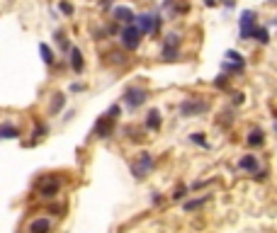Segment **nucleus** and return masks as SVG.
Masks as SVG:
<instances>
[{"label":"nucleus","mask_w":277,"mask_h":233,"mask_svg":"<svg viewBox=\"0 0 277 233\" xmlns=\"http://www.w3.org/2000/svg\"><path fill=\"white\" fill-rule=\"evenodd\" d=\"M61 187H63V180L58 175H44V178L37 180V197L42 199H54L61 194Z\"/></svg>","instance_id":"1"},{"label":"nucleus","mask_w":277,"mask_h":233,"mask_svg":"<svg viewBox=\"0 0 277 233\" xmlns=\"http://www.w3.org/2000/svg\"><path fill=\"white\" fill-rule=\"evenodd\" d=\"M146 100H149V90H146V88H141V85H131V88H126L124 95H122V102H124V107L129 112L144 107V105H146Z\"/></svg>","instance_id":"2"},{"label":"nucleus","mask_w":277,"mask_h":233,"mask_svg":"<svg viewBox=\"0 0 277 233\" xmlns=\"http://www.w3.org/2000/svg\"><path fill=\"white\" fill-rule=\"evenodd\" d=\"M207 110H209V102L207 100H202V97H185L180 102V107H178L180 117H185V119L199 117V114H204Z\"/></svg>","instance_id":"3"},{"label":"nucleus","mask_w":277,"mask_h":233,"mask_svg":"<svg viewBox=\"0 0 277 233\" xmlns=\"http://www.w3.org/2000/svg\"><path fill=\"white\" fill-rule=\"evenodd\" d=\"M161 13H141L136 15V25L141 34H158L161 32Z\"/></svg>","instance_id":"4"},{"label":"nucleus","mask_w":277,"mask_h":233,"mask_svg":"<svg viewBox=\"0 0 277 233\" xmlns=\"http://www.w3.org/2000/svg\"><path fill=\"white\" fill-rule=\"evenodd\" d=\"M153 165H156V161H153V156L149 151H141L136 156V161L131 163V175H134V180H146V175L153 170Z\"/></svg>","instance_id":"5"},{"label":"nucleus","mask_w":277,"mask_h":233,"mask_svg":"<svg viewBox=\"0 0 277 233\" xmlns=\"http://www.w3.org/2000/svg\"><path fill=\"white\" fill-rule=\"evenodd\" d=\"M180 44H182V39L178 32L166 34L163 49H161V58H163V61H178V58H180Z\"/></svg>","instance_id":"6"},{"label":"nucleus","mask_w":277,"mask_h":233,"mask_svg":"<svg viewBox=\"0 0 277 233\" xmlns=\"http://www.w3.org/2000/svg\"><path fill=\"white\" fill-rule=\"evenodd\" d=\"M141 32H138L136 25H126V27H122V32H119V44H122V49L124 51H136L138 46H141Z\"/></svg>","instance_id":"7"},{"label":"nucleus","mask_w":277,"mask_h":233,"mask_svg":"<svg viewBox=\"0 0 277 233\" xmlns=\"http://www.w3.org/2000/svg\"><path fill=\"white\" fill-rule=\"evenodd\" d=\"M255 29H258L255 10H241V17H238V37L241 39H253Z\"/></svg>","instance_id":"8"},{"label":"nucleus","mask_w":277,"mask_h":233,"mask_svg":"<svg viewBox=\"0 0 277 233\" xmlns=\"http://www.w3.org/2000/svg\"><path fill=\"white\" fill-rule=\"evenodd\" d=\"M112 22H117L119 27H126V25H134L136 22V15L126 5H114L112 8Z\"/></svg>","instance_id":"9"},{"label":"nucleus","mask_w":277,"mask_h":233,"mask_svg":"<svg viewBox=\"0 0 277 233\" xmlns=\"http://www.w3.org/2000/svg\"><path fill=\"white\" fill-rule=\"evenodd\" d=\"M112 131H114V122L107 119L105 114H102V117H97L95 124H93V136H95V138H110Z\"/></svg>","instance_id":"10"},{"label":"nucleus","mask_w":277,"mask_h":233,"mask_svg":"<svg viewBox=\"0 0 277 233\" xmlns=\"http://www.w3.org/2000/svg\"><path fill=\"white\" fill-rule=\"evenodd\" d=\"M54 231V221L49 216H37V219L29 221L27 233H51Z\"/></svg>","instance_id":"11"},{"label":"nucleus","mask_w":277,"mask_h":233,"mask_svg":"<svg viewBox=\"0 0 277 233\" xmlns=\"http://www.w3.org/2000/svg\"><path fill=\"white\" fill-rule=\"evenodd\" d=\"M68 66L73 68V73H83L85 70V58H83V51L78 49V46H71V51H68Z\"/></svg>","instance_id":"12"},{"label":"nucleus","mask_w":277,"mask_h":233,"mask_svg":"<svg viewBox=\"0 0 277 233\" xmlns=\"http://www.w3.org/2000/svg\"><path fill=\"white\" fill-rule=\"evenodd\" d=\"M22 136V131H20V126L13 122H3L0 124V141H13V138H20Z\"/></svg>","instance_id":"13"},{"label":"nucleus","mask_w":277,"mask_h":233,"mask_svg":"<svg viewBox=\"0 0 277 233\" xmlns=\"http://www.w3.org/2000/svg\"><path fill=\"white\" fill-rule=\"evenodd\" d=\"M238 170H246V173H258L260 163H258V156H241L238 158Z\"/></svg>","instance_id":"14"},{"label":"nucleus","mask_w":277,"mask_h":233,"mask_svg":"<svg viewBox=\"0 0 277 233\" xmlns=\"http://www.w3.org/2000/svg\"><path fill=\"white\" fill-rule=\"evenodd\" d=\"M161 124H163V117H161V112L158 110H151L146 114V119H144V126H146L149 131H158Z\"/></svg>","instance_id":"15"},{"label":"nucleus","mask_w":277,"mask_h":233,"mask_svg":"<svg viewBox=\"0 0 277 233\" xmlns=\"http://www.w3.org/2000/svg\"><path fill=\"white\" fill-rule=\"evenodd\" d=\"M209 202V194H204V197H194V199H185L182 202V211H197V209H202V206Z\"/></svg>","instance_id":"16"},{"label":"nucleus","mask_w":277,"mask_h":233,"mask_svg":"<svg viewBox=\"0 0 277 233\" xmlns=\"http://www.w3.org/2000/svg\"><path fill=\"white\" fill-rule=\"evenodd\" d=\"M246 143H248L250 148L263 146V143H265V131H263V129H258V126H255V129H250V134L246 136Z\"/></svg>","instance_id":"17"},{"label":"nucleus","mask_w":277,"mask_h":233,"mask_svg":"<svg viewBox=\"0 0 277 233\" xmlns=\"http://www.w3.org/2000/svg\"><path fill=\"white\" fill-rule=\"evenodd\" d=\"M54 41H56V49H58V51H63V54H68L71 51V41H68V37H66L63 29H56L54 32Z\"/></svg>","instance_id":"18"},{"label":"nucleus","mask_w":277,"mask_h":233,"mask_svg":"<svg viewBox=\"0 0 277 233\" xmlns=\"http://www.w3.org/2000/svg\"><path fill=\"white\" fill-rule=\"evenodd\" d=\"M66 100H68V97L63 95V93H54V97H51V107H49L51 114H58V112L63 110V107H66Z\"/></svg>","instance_id":"19"},{"label":"nucleus","mask_w":277,"mask_h":233,"mask_svg":"<svg viewBox=\"0 0 277 233\" xmlns=\"http://www.w3.org/2000/svg\"><path fill=\"white\" fill-rule=\"evenodd\" d=\"M46 134H49V126H46V124H37V126H34V131H32V141H29L27 146H34V143H37V141H42Z\"/></svg>","instance_id":"20"},{"label":"nucleus","mask_w":277,"mask_h":233,"mask_svg":"<svg viewBox=\"0 0 277 233\" xmlns=\"http://www.w3.org/2000/svg\"><path fill=\"white\" fill-rule=\"evenodd\" d=\"M224 61H231L236 66H243V68H246V58H243V54H238L236 49H229V51L224 54Z\"/></svg>","instance_id":"21"},{"label":"nucleus","mask_w":277,"mask_h":233,"mask_svg":"<svg viewBox=\"0 0 277 233\" xmlns=\"http://www.w3.org/2000/svg\"><path fill=\"white\" fill-rule=\"evenodd\" d=\"M39 54H42V61L46 66H54V51H51V46L49 44H39Z\"/></svg>","instance_id":"22"},{"label":"nucleus","mask_w":277,"mask_h":233,"mask_svg":"<svg viewBox=\"0 0 277 233\" xmlns=\"http://www.w3.org/2000/svg\"><path fill=\"white\" fill-rule=\"evenodd\" d=\"M187 192H190V187H187V185H178V187L173 190V194H170V199H173V202H180V199L187 197Z\"/></svg>","instance_id":"23"},{"label":"nucleus","mask_w":277,"mask_h":233,"mask_svg":"<svg viewBox=\"0 0 277 233\" xmlns=\"http://www.w3.org/2000/svg\"><path fill=\"white\" fill-rule=\"evenodd\" d=\"M253 39L258 41V44H270V34H267V27H258L255 29V34H253Z\"/></svg>","instance_id":"24"},{"label":"nucleus","mask_w":277,"mask_h":233,"mask_svg":"<svg viewBox=\"0 0 277 233\" xmlns=\"http://www.w3.org/2000/svg\"><path fill=\"white\" fill-rule=\"evenodd\" d=\"M190 141H192V143H197V146H202V148H209V141H207V136H204L202 131H194V134H190Z\"/></svg>","instance_id":"25"},{"label":"nucleus","mask_w":277,"mask_h":233,"mask_svg":"<svg viewBox=\"0 0 277 233\" xmlns=\"http://www.w3.org/2000/svg\"><path fill=\"white\" fill-rule=\"evenodd\" d=\"M107 61L114 63V66H122V63H126V56L122 54V51H110V54H107Z\"/></svg>","instance_id":"26"},{"label":"nucleus","mask_w":277,"mask_h":233,"mask_svg":"<svg viewBox=\"0 0 277 233\" xmlns=\"http://www.w3.org/2000/svg\"><path fill=\"white\" fill-rule=\"evenodd\" d=\"M119 114H122V105H117V102H114V105H110V110L105 112V117H107V119H112V122H117V117H119Z\"/></svg>","instance_id":"27"},{"label":"nucleus","mask_w":277,"mask_h":233,"mask_svg":"<svg viewBox=\"0 0 277 233\" xmlns=\"http://www.w3.org/2000/svg\"><path fill=\"white\" fill-rule=\"evenodd\" d=\"M243 66H236L231 61H222V73H241Z\"/></svg>","instance_id":"28"},{"label":"nucleus","mask_w":277,"mask_h":233,"mask_svg":"<svg viewBox=\"0 0 277 233\" xmlns=\"http://www.w3.org/2000/svg\"><path fill=\"white\" fill-rule=\"evenodd\" d=\"M58 10H61V13H63V15H68V17H71V15H73V13H76V8L71 5L68 0H61V3H58Z\"/></svg>","instance_id":"29"},{"label":"nucleus","mask_w":277,"mask_h":233,"mask_svg":"<svg viewBox=\"0 0 277 233\" xmlns=\"http://www.w3.org/2000/svg\"><path fill=\"white\" fill-rule=\"evenodd\" d=\"M229 85V75L222 73V75H217V81H214V88H226Z\"/></svg>","instance_id":"30"},{"label":"nucleus","mask_w":277,"mask_h":233,"mask_svg":"<svg viewBox=\"0 0 277 233\" xmlns=\"http://www.w3.org/2000/svg\"><path fill=\"white\" fill-rule=\"evenodd\" d=\"M85 90V83H71L68 85V93H83Z\"/></svg>","instance_id":"31"},{"label":"nucleus","mask_w":277,"mask_h":233,"mask_svg":"<svg viewBox=\"0 0 277 233\" xmlns=\"http://www.w3.org/2000/svg\"><path fill=\"white\" fill-rule=\"evenodd\" d=\"M97 3H100L102 10H112V8H114V0H97Z\"/></svg>","instance_id":"32"},{"label":"nucleus","mask_w":277,"mask_h":233,"mask_svg":"<svg viewBox=\"0 0 277 233\" xmlns=\"http://www.w3.org/2000/svg\"><path fill=\"white\" fill-rule=\"evenodd\" d=\"M161 202H163V197H161V192H151V204H153V206H158V204H161Z\"/></svg>","instance_id":"33"},{"label":"nucleus","mask_w":277,"mask_h":233,"mask_svg":"<svg viewBox=\"0 0 277 233\" xmlns=\"http://www.w3.org/2000/svg\"><path fill=\"white\" fill-rule=\"evenodd\" d=\"M243 102H246V95H243V93H236V95H234V105H243Z\"/></svg>","instance_id":"34"},{"label":"nucleus","mask_w":277,"mask_h":233,"mask_svg":"<svg viewBox=\"0 0 277 233\" xmlns=\"http://www.w3.org/2000/svg\"><path fill=\"white\" fill-rule=\"evenodd\" d=\"M253 178H255V180H267V170H258Z\"/></svg>","instance_id":"35"},{"label":"nucleus","mask_w":277,"mask_h":233,"mask_svg":"<svg viewBox=\"0 0 277 233\" xmlns=\"http://www.w3.org/2000/svg\"><path fill=\"white\" fill-rule=\"evenodd\" d=\"M224 3V8H226V10H234L236 8V0H222Z\"/></svg>","instance_id":"36"},{"label":"nucleus","mask_w":277,"mask_h":233,"mask_svg":"<svg viewBox=\"0 0 277 233\" xmlns=\"http://www.w3.org/2000/svg\"><path fill=\"white\" fill-rule=\"evenodd\" d=\"M204 5L207 8H217V0H204Z\"/></svg>","instance_id":"37"},{"label":"nucleus","mask_w":277,"mask_h":233,"mask_svg":"<svg viewBox=\"0 0 277 233\" xmlns=\"http://www.w3.org/2000/svg\"><path fill=\"white\" fill-rule=\"evenodd\" d=\"M272 129H275V134H277V122H275V126H272Z\"/></svg>","instance_id":"38"},{"label":"nucleus","mask_w":277,"mask_h":233,"mask_svg":"<svg viewBox=\"0 0 277 233\" xmlns=\"http://www.w3.org/2000/svg\"><path fill=\"white\" fill-rule=\"evenodd\" d=\"M270 3H277V0H270Z\"/></svg>","instance_id":"39"},{"label":"nucleus","mask_w":277,"mask_h":233,"mask_svg":"<svg viewBox=\"0 0 277 233\" xmlns=\"http://www.w3.org/2000/svg\"><path fill=\"white\" fill-rule=\"evenodd\" d=\"M275 25H277V17H275Z\"/></svg>","instance_id":"40"}]
</instances>
